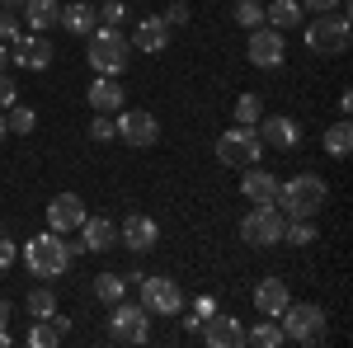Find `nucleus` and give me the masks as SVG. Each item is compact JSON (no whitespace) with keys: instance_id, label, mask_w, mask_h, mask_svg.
Instances as JSON below:
<instances>
[{"instance_id":"f257e3e1","label":"nucleus","mask_w":353,"mask_h":348,"mask_svg":"<svg viewBox=\"0 0 353 348\" xmlns=\"http://www.w3.org/2000/svg\"><path fill=\"white\" fill-rule=\"evenodd\" d=\"M330 203V188L321 174H292L288 184H278V198L273 207L288 216V221H316Z\"/></svg>"},{"instance_id":"f03ea898","label":"nucleus","mask_w":353,"mask_h":348,"mask_svg":"<svg viewBox=\"0 0 353 348\" xmlns=\"http://www.w3.org/2000/svg\"><path fill=\"white\" fill-rule=\"evenodd\" d=\"M90 38V66H94V76H123L128 71V57H132V43H128V33L123 28H104L94 24V33H85Z\"/></svg>"},{"instance_id":"7ed1b4c3","label":"nucleus","mask_w":353,"mask_h":348,"mask_svg":"<svg viewBox=\"0 0 353 348\" xmlns=\"http://www.w3.org/2000/svg\"><path fill=\"white\" fill-rule=\"evenodd\" d=\"M278 325H283L288 339H297V344H306V348H316V344L330 339V320H325V311H321L316 301H288V306L278 311Z\"/></svg>"},{"instance_id":"20e7f679","label":"nucleus","mask_w":353,"mask_h":348,"mask_svg":"<svg viewBox=\"0 0 353 348\" xmlns=\"http://www.w3.org/2000/svg\"><path fill=\"white\" fill-rule=\"evenodd\" d=\"M349 14L344 10H330V14H316L306 24V52L316 57H344L349 52Z\"/></svg>"},{"instance_id":"39448f33","label":"nucleus","mask_w":353,"mask_h":348,"mask_svg":"<svg viewBox=\"0 0 353 348\" xmlns=\"http://www.w3.org/2000/svg\"><path fill=\"white\" fill-rule=\"evenodd\" d=\"M24 264L33 278H61L66 268H71V254H66V240L57 236V231H43V236H33L24 245Z\"/></svg>"},{"instance_id":"423d86ee","label":"nucleus","mask_w":353,"mask_h":348,"mask_svg":"<svg viewBox=\"0 0 353 348\" xmlns=\"http://www.w3.org/2000/svg\"><path fill=\"white\" fill-rule=\"evenodd\" d=\"M283 226H288V216L278 212L273 203H254L241 221V240L254 245V249H269V245L283 240Z\"/></svg>"},{"instance_id":"0eeeda50","label":"nucleus","mask_w":353,"mask_h":348,"mask_svg":"<svg viewBox=\"0 0 353 348\" xmlns=\"http://www.w3.org/2000/svg\"><path fill=\"white\" fill-rule=\"evenodd\" d=\"M109 339L113 344H146L151 339V311L141 301H113V316H109Z\"/></svg>"},{"instance_id":"6e6552de","label":"nucleus","mask_w":353,"mask_h":348,"mask_svg":"<svg viewBox=\"0 0 353 348\" xmlns=\"http://www.w3.org/2000/svg\"><path fill=\"white\" fill-rule=\"evenodd\" d=\"M259 156H264V141H259V132L254 127H226V132L217 136V161L221 165H236V170H250V165H259Z\"/></svg>"},{"instance_id":"1a4fd4ad","label":"nucleus","mask_w":353,"mask_h":348,"mask_svg":"<svg viewBox=\"0 0 353 348\" xmlns=\"http://www.w3.org/2000/svg\"><path fill=\"white\" fill-rule=\"evenodd\" d=\"M113 136L128 141L132 151H146V146L161 141V123H156V113H146V108H118V118H113Z\"/></svg>"},{"instance_id":"9d476101","label":"nucleus","mask_w":353,"mask_h":348,"mask_svg":"<svg viewBox=\"0 0 353 348\" xmlns=\"http://www.w3.org/2000/svg\"><path fill=\"white\" fill-rule=\"evenodd\" d=\"M137 301L151 311V316H179L184 311V292L174 278H141L137 283Z\"/></svg>"},{"instance_id":"9b49d317","label":"nucleus","mask_w":353,"mask_h":348,"mask_svg":"<svg viewBox=\"0 0 353 348\" xmlns=\"http://www.w3.org/2000/svg\"><path fill=\"white\" fill-rule=\"evenodd\" d=\"M245 57H250V66H264V71H273V66H283V57H288V33H278V28H250V48H245Z\"/></svg>"},{"instance_id":"f8f14e48","label":"nucleus","mask_w":353,"mask_h":348,"mask_svg":"<svg viewBox=\"0 0 353 348\" xmlns=\"http://www.w3.org/2000/svg\"><path fill=\"white\" fill-rule=\"evenodd\" d=\"M10 66H19V71H48L52 66V43L43 33H19L10 43Z\"/></svg>"},{"instance_id":"ddd939ff","label":"nucleus","mask_w":353,"mask_h":348,"mask_svg":"<svg viewBox=\"0 0 353 348\" xmlns=\"http://www.w3.org/2000/svg\"><path fill=\"white\" fill-rule=\"evenodd\" d=\"M85 203L76 198V193H57L52 203H48V231H57V236H71V231H81L85 221Z\"/></svg>"},{"instance_id":"4468645a","label":"nucleus","mask_w":353,"mask_h":348,"mask_svg":"<svg viewBox=\"0 0 353 348\" xmlns=\"http://www.w3.org/2000/svg\"><path fill=\"white\" fill-rule=\"evenodd\" d=\"M198 334H203L212 348H245V325L236 320V316H221V311H212Z\"/></svg>"},{"instance_id":"2eb2a0df","label":"nucleus","mask_w":353,"mask_h":348,"mask_svg":"<svg viewBox=\"0 0 353 348\" xmlns=\"http://www.w3.org/2000/svg\"><path fill=\"white\" fill-rule=\"evenodd\" d=\"M254 132H259V141L273 146V151H292V146L301 141V127L288 118V113H278V118H259V123H254Z\"/></svg>"},{"instance_id":"dca6fc26","label":"nucleus","mask_w":353,"mask_h":348,"mask_svg":"<svg viewBox=\"0 0 353 348\" xmlns=\"http://www.w3.org/2000/svg\"><path fill=\"white\" fill-rule=\"evenodd\" d=\"M156 240H161V226H156L151 216H141V212H132L128 221H123V231H118V245H128L132 254L156 249Z\"/></svg>"},{"instance_id":"f3484780","label":"nucleus","mask_w":353,"mask_h":348,"mask_svg":"<svg viewBox=\"0 0 353 348\" xmlns=\"http://www.w3.org/2000/svg\"><path fill=\"white\" fill-rule=\"evenodd\" d=\"M85 99L94 113H118V108L128 104V90L118 85V76H94V85L85 90Z\"/></svg>"},{"instance_id":"a211bd4d","label":"nucleus","mask_w":353,"mask_h":348,"mask_svg":"<svg viewBox=\"0 0 353 348\" xmlns=\"http://www.w3.org/2000/svg\"><path fill=\"white\" fill-rule=\"evenodd\" d=\"M137 52H165L170 48V24H165L161 14H151V19H137V33L128 38Z\"/></svg>"},{"instance_id":"6ab92c4d","label":"nucleus","mask_w":353,"mask_h":348,"mask_svg":"<svg viewBox=\"0 0 353 348\" xmlns=\"http://www.w3.org/2000/svg\"><path fill=\"white\" fill-rule=\"evenodd\" d=\"M288 301H292V296H288V278H264V283L254 287V311L269 316V320H278V311H283Z\"/></svg>"},{"instance_id":"aec40b11","label":"nucleus","mask_w":353,"mask_h":348,"mask_svg":"<svg viewBox=\"0 0 353 348\" xmlns=\"http://www.w3.org/2000/svg\"><path fill=\"white\" fill-rule=\"evenodd\" d=\"M81 240H85L90 254H104V249L118 245V226H113L109 216H85L81 221Z\"/></svg>"},{"instance_id":"412c9836","label":"nucleus","mask_w":353,"mask_h":348,"mask_svg":"<svg viewBox=\"0 0 353 348\" xmlns=\"http://www.w3.org/2000/svg\"><path fill=\"white\" fill-rule=\"evenodd\" d=\"M241 193L250 203H273V198H278V174L250 165V170H241Z\"/></svg>"},{"instance_id":"4be33fe9","label":"nucleus","mask_w":353,"mask_h":348,"mask_svg":"<svg viewBox=\"0 0 353 348\" xmlns=\"http://www.w3.org/2000/svg\"><path fill=\"white\" fill-rule=\"evenodd\" d=\"M57 24L66 28V33H94V5H85V0H71V5H61V14H57Z\"/></svg>"},{"instance_id":"5701e85b","label":"nucleus","mask_w":353,"mask_h":348,"mask_svg":"<svg viewBox=\"0 0 353 348\" xmlns=\"http://www.w3.org/2000/svg\"><path fill=\"white\" fill-rule=\"evenodd\" d=\"M57 14H61V0H24V24L33 28V33L57 28Z\"/></svg>"},{"instance_id":"b1692460","label":"nucleus","mask_w":353,"mask_h":348,"mask_svg":"<svg viewBox=\"0 0 353 348\" xmlns=\"http://www.w3.org/2000/svg\"><path fill=\"white\" fill-rule=\"evenodd\" d=\"M264 19H269V28H278V33H288V28H301V19H306V10H301L297 0H269Z\"/></svg>"},{"instance_id":"393cba45","label":"nucleus","mask_w":353,"mask_h":348,"mask_svg":"<svg viewBox=\"0 0 353 348\" xmlns=\"http://www.w3.org/2000/svg\"><path fill=\"white\" fill-rule=\"evenodd\" d=\"M128 287H132V283H128V273H99V278H94V296H99L104 306L123 301V296H128Z\"/></svg>"},{"instance_id":"a878e982","label":"nucleus","mask_w":353,"mask_h":348,"mask_svg":"<svg viewBox=\"0 0 353 348\" xmlns=\"http://www.w3.org/2000/svg\"><path fill=\"white\" fill-rule=\"evenodd\" d=\"M245 344H254V348H283V344H288V334H283V325H278V320H264V325H254V329H245Z\"/></svg>"},{"instance_id":"bb28decb","label":"nucleus","mask_w":353,"mask_h":348,"mask_svg":"<svg viewBox=\"0 0 353 348\" xmlns=\"http://www.w3.org/2000/svg\"><path fill=\"white\" fill-rule=\"evenodd\" d=\"M24 311L33 316V320H52L57 316V296L48 292V287H33V292L24 296Z\"/></svg>"},{"instance_id":"cd10ccee","label":"nucleus","mask_w":353,"mask_h":348,"mask_svg":"<svg viewBox=\"0 0 353 348\" xmlns=\"http://www.w3.org/2000/svg\"><path fill=\"white\" fill-rule=\"evenodd\" d=\"M349 146H353L349 118H344V123H334V127H325V151L334 156V161H344V156H349Z\"/></svg>"},{"instance_id":"c85d7f7f","label":"nucleus","mask_w":353,"mask_h":348,"mask_svg":"<svg viewBox=\"0 0 353 348\" xmlns=\"http://www.w3.org/2000/svg\"><path fill=\"white\" fill-rule=\"evenodd\" d=\"M33 123H38V113L14 99V104H10V118H5V127H10V132H19V136H28V132H33Z\"/></svg>"},{"instance_id":"c756f323","label":"nucleus","mask_w":353,"mask_h":348,"mask_svg":"<svg viewBox=\"0 0 353 348\" xmlns=\"http://www.w3.org/2000/svg\"><path fill=\"white\" fill-rule=\"evenodd\" d=\"M259 118H264V104H259V94H241V99H236V123H241V127H254Z\"/></svg>"},{"instance_id":"7c9ffc66","label":"nucleus","mask_w":353,"mask_h":348,"mask_svg":"<svg viewBox=\"0 0 353 348\" xmlns=\"http://www.w3.org/2000/svg\"><path fill=\"white\" fill-rule=\"evenodd\" d=\"M94 19H99L104 28H123L128 24V5H123V0H104V5L94 10Z\"/></svg>"},{"instance_id":"2f4dec72","label":"nucleus","mask_w":353,"mask_h":348,"mask_svg":"<svg viewBox=\"0 0 353 348\" xmlns=\"http://www.w3.org/2000/svg\"><path fill=\"white\" fill-rule=\"evenodd\" d=\"M28 344H33V348H52V344H61V329H57V320H38L33 329H28Z\"/></svg>"},{"instance_id":"473e14b6","label":"nucleus","mask_w":353,"mask_h":348,"mask_svg":"<svg viewBox=\"0 0 353 348\" xmlns=\"http://www.w3.org/2000/svg\"><path fill=\"white\" fill-rule=\"evenodd\" d=\"M236 24L241 28H259L264 24V5H259V0H236Z\"/></svg>"},{"instance_id":"72a5a7b5","label":"nucleus","mask_w":353,"mask_h":348,"mask_svg":"<svg viewBox=\"0 0 353 348\" xmlns=\"http://www.w3.org/2000/svg\"><path fill=\"white\" fill-rule=\"evenodd\" d=\"M283 240L288 245H311L316 240V221H288V226H283Z\"/></svg>"},{"instance_id":"f704fd0d","label":"nucleus","mask_w":353,"mask_h":348,"mask_svg":"<svg viewBox=\"0 0 353 348\" xmlns=\"http://www.w3.org/2000/svg\"><path fill=\"white\" fill-rule=\"evenodd\" d=\"M24 28H19V19H14V10L10 5H0V43H14Z\"/></svg>"},{"instance_id":"c9c22d12","label":"nucleus","mask_w":353,"mask_h":348,"mask_svg":"<svg viewBox=\"0 0 353 348\" xmlns=\"http://www.w3.org/2000/svg\"><path fill=\"white\" fill-rule=\"evenodd\" d=\"M90 136H94V141H113V118H109V113H94V123H90Z\"/></svg>"},{"instance_id":"e433bc0d","label":"nucleus","mask_w":353,"mask_h":348,"mask_svg":"<svg viewBox=\"0 0 353 348\" xmlns=\"http://www.w3.org/2000/svg\"><path fill=\"white\" fill-rule=\"evenodd\" d=\"M14 99H19V85H14V76H10V71H0V108H10Z\"/></svg>"},{"instance_id":"4c0bfd02","label":"nucleus","mask_w":353,"mask_h":348,"mask_svg":"<svg viewBox=\"0 0 353 348\" xmlns=\"http://www.w3.org/2000/svg\"><path fill=\"white\" fill-rule=\"evenodd\" d=\"M161 19H165V24H170V28H179V24H189V5H184V0H174V5H170V10H165Z\"/></svg>"},{"instance_id":"58836bf2","label":"nucleus","mask_w":353,"mask_h":348,"mask_svg":"<svg viewBox=\"0 0 353 348\" xmlns=\"http://www.w3.org/2000/svg\"><path fill=\"white\" fill-rule=\"evenodd\" d=\"M306 14H330V10H339V0H297Z\"/></svg>"},{"instance_id":"ea45409f","label":"nucleus","mask_w":353,"mask_h":348,"mask_svg":"<svg viewBox=\"0 0 353 348\" xmlns=\"http://www.w3.org/2000/svg\"><path fill=\"white\" fill-rule=\"evenodd\" d=\"M14 259H19V249H14V240H10V236L0 231V268H10Z\"/></svg>"},{"instance_id":"a19ab883","label":"nucleus","mask_w":353,"mask_h":348,"mask_svg":"<svg viewBox=\"0 0 353 348\" xmlns=\"http://www.w3.org/2000/svg\"><path fill=\"white\" fill-rule=\"evenodd\" d=\"M184 329H189V334H198V329H203V316H198V311H193V316H184Z\"/></svg>"},{"instance_id":"79ce46f5","label":"nucleus","mask_w":353,"mask_h":348,"mask_svg":"<svg viewBox=\"0 0 353 348\" xmlns=\"http://www.w3.org/2000/svg\"><path fill=\"white\" fill-rule=\"evenodd\" d=\"M0 71H10V43H0Z\"/></svg>"},{"instance_id":"37998d69","label":"nucleus","mask_w":353,"mask_h":348,"mask_svg":"<svg viewBox=\"0 0 353 348\" xmlns=\"http://www.w3.org/2000/svg\"><path fill=\"white\" fill-rule=\"evenodd\" d=\"M10 316H14V306H10V301H0V325L10 320Z\"/></svg>"},{"instance_id":"c03bdc74","label":"nucleus","mask_w":353,"mask_h":348,"mask_svg":"<svg viewBox=\"0 0 353 348\" xmlns=\"http://www.w3.org/2000/svg\"><path fill=\"white\" fill-rule=\"evenodd\" d=\"M5 136H10V127H5V113H0V146H5Z\"/></svg>"},{"instance_id":"a18cd8bd","label":"nucleus","mask_w":353,"mask_h":348,"mask_svg":"<svg viewBox=\"0 0 353 348\" xmlns=\"http://www.w3.org/2000/svg\"><path fill=\"white\" fill-rule=\"evenodd\" d=\"M0 5H10V10H19V5H24V0H0Z\"/></svg>"}]
</instances>
